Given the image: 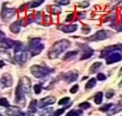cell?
<instances>
[{"mask_svg": "<svg viewBox=\"0 0 122 116\" xmlns=\"http://www.w3.org/2000/svg\"><path fill=\"white\" fill-rule=\"evenodd\" d=\"M44 2V0H32L31 2H30L28 4V7L29 8H34L39 6L40 5H41Z\"/></svg>", "mask_w": 122, "mask_h": 116, "instance_id": "cell-21", "label": "cell"}, {"mask_svg": "<svg viewBox=\"0 0 122 116\" xmlns=\"http://www.w3.org/2000/svg\"><path fill=\"white\" fill-rule=\"evenodd\" d=\"M44 49V45L41 42V39L34 38L31 39L29 43V50L32 56L38 55L39 53L41 52V50Z\"/></svg>", "mask_w": 122, "mask_h": 116, "instance_id": "cell-3", "label": "cell"}, {"mask_svg": "<svg viewBox=\"0 0 122 116\" xmlns=\"http://www.w3.org/2000/svg\"><path fill=\"white\" fill-rule=\"evenodd\" d=\"M111 32L106 31V30H101V31L97 32L95 34L92 35V37L88 38L89 41H102V40H105V39L110 37Z\"/></svg>", "mask_w": 122, "mask_h": 116, "instance_id": "cell-6", "label": "cell"}, {"mask_svg": "<svg viewBox=\"0 0 122 116\" xmlns=\"http://www.w3.org/2000/svg\"><path fill=\"white\" fill-rule=\"evenodd\" d=\"M70 47V42L67 40H60L54 43V45L50 48L49 51V58H56L59 55L65 51L66 49H68Z\"/></svg>", "mask_w": 122, "mask_h": 116, "instance_id": "cell-1", "label": "cell"}, {"mask_svg": "<svg viewBox=\"0 0 122 116\" xmlns=\"http://www.w3.org/2000/svg\"><path fill=\"white\" fill-rule=\"evenodd\" d=\"M14 48H15V60L18 62L19 64H21V65L24 64L27 60V53L25 50H24V47H23V43L16 42V44H15V46Z\"/></svg>", "mask_w": 122, "mask_h": 116, "instance_id": "cell-2", "label": "cell"}, {"mask_svg": "<svg viewBox=\"0 0 122 116\" xmlns=\"http://www.w3.org/2000/svg\"><path fill=\"white\" fill-rule=\"evenodd\" d=\"M18 85L21 87V89L23 90L24 94L30 93V80L27 77H22Z\"/></svg>", "mask_w": 122, "mask_h": 116, "instance_id": "cell-7", "label": "cell"}, {"mask_svg": "<svg viewBox=\"0 0 122 116\" xmlns=\"http://www.w3.org/2000/svg\"><path fill=\"white\" fill-rule=\"evenodd\" d=\"M52 14L53 15H58L59 13H61V8L58 6H52Z\"/></svg>", "mask_w": 122, "mask_h": 116, "instance_id": "cell-31", "label": "cell"}, {"mask_svg": "<svg viewBox=\"0 0 122 116\" xmlns=\"http://www.w3.org/2000/svg\"><path fill=\"white\" fill-rule=\"evenodd\" d=\"M15 102L17 104H22L23 105L25 103V94L23 93L19 85H17L15 89Z\"/></svg>", "mask_w": 122, "mask_h": 116, "instance_id": "cell-8", "label": "cell"}, {"mask_svg": "<svg viewBox=\"0 0 122 116\" xmlns=\"http://www.w3.org/2000/svg\"><path fill=\"white\" fill-rule=\"evenodd\" d=\"M66 110V107L63 109H60V110H57V111H56V112H54V115H60V114H62L63 112H65Z\"/></svg>", "mask_w": 122, "mask_h": 116, "instance_id": "cell-38", "label": "cell"}, {"mask_svg": "<svg viewBox=\"0 0 122 116\" xmlns=\"http://www.w3.org/2000/svg\"><path fill=\"white\" fill-rule=\"evenodd\" d=\"M5 113L8 115H24V113L21 112L17 107H9L5 111Z\"/></svg>", "mask_w": 122, "mask_h": 116, "instance_id": "cell-15", "label": "cell"}, {"mask_svg": "<svg viewBox=\"0 0 122 116\" xmlns=\"http://www.w3.org/2000/svg\"><path fill=\"white\" fill-rule=\"evenodd\" d=\"M4 65H5L4 61H3V60H0V68H2V67H4Z\"/></svg>", "mask_w": 122, "mask_h": 116, "instance_id": "cell-43", "label": "cell"}, {"mask_svg": "<svg viewBox=\"0 0 122 116\" xmlns=\"http://www.w3.org/2000/svg\"><path fill=\"white\" fill-rule=\"evenodd\" d=\"M121 51H122V50H121Z\"/></svg>", "mask_w": 122, "mask_h": 116, "instance_id": "cell-46", "label": "cell"}, {"mask_svg": "<svg viewBox=\"0 0 122 116\" xmlns=\"http://www.w3.org/2000/svg\"><path fill=\"white\" fill-rule=\"evenodd\" d=\"M55 101H56V98L54 96H47L40 101V103H39V107H40V108H44L47 105L54 104Z\"/></svg>", "mask_w": 122, "mask_h": 116, "instance_id": "cell-10", "label": "cell"}, {"mask_svg": "<svg viewBox=\"0 0 122 116\" xmlns=\"http://www.w3.org/2000/svg\"><path fill=\"white\" fill-rule=\"evenodd\" d=\"M102 97H103V94L102 93V92H99V93L96 94L95 96H94V102H95V104H97V105L102 104Z\"/></svg>", "mask_w": 122, "mask_h": 116, "instance_id": "cell-23", "label": "cell"}, {"mask_svg": "<svg viewBox=\"0 0 122 116\" xmlns=\"http://www.w3.org/2000/svg\"><path fill=\"white\" fill-rule=\"evenodd\" d=\"M55 2L58 5H68L70 3V0H55Z\"/></svg>", "mask_w": 122, "mask_h": 116, "instance_id": "cell-29", "label": "cell"}, {"mask_svg": "<svg viewBox=\"0 0 122 116\" xmlns=\"http://www.w3.org/2000/svg\"><path fill=\"white\" fill-rule=\"evenodd\" d=\"M0 105L4 107H8L9 106V102L5 98H0Z\"/></svg>", "mask_w": 122, "mask_h": 116, "instance_id": "cell-27", "label": "cell"}, {"mask_svg": "<svg viewBox=\"0 0 122 116\" xmlns=\"http://www.w3.org/2000/svg\"><path fill=\"white\" fill-rule=\"evenodd\" d=\"M77 90H78V85H75L72 88L70 89V93L76 94V92H77Z\"/></svg>", "mask_w": 122, "mask_h": 116, "instance_id": "cell-36", "label": "cell"}, {"mask_svg": "<svg viewBox=\"0 0 122 116\" xmlns=\"http://www.w3.org/2000/svg\"><path fill=\"white\" fill-rule=\"evenodd\" d=\"M122 58V56L118 52H114L111 54L110 56L107 57V64H112V63H115V62H118L120 61Z\"/></svg>", "mask_w": 122, "mask_h": 116, "instance_id": "cell-12", "label": "cell"}, {"mask_svg": "<svg viewBox=\"0 0 122 116\" xmlns=\"http://www.w3.org/2000/svg\"><path fill=\"white\" fill-rule=\"evenodd\" d=\"M5 38V33L3 32L0 31V40H2V39Z\"/></svg>", "mask_w": 122, "mask_h": 116, "instance_id": "cell-41", "label": "cell"}, {"mask_svg": "<svg viewBox=\"0 0 122 116\" xmlns=\"http://www.w3.org/2000/svg\"><path fill=\"white\" fill-rule=\"evenodd\" d=\"M97 78H98L99 80H101V81H103V80H105V79H106V76H105L103 73H100V74H98Z\"/></svg>", "mask_w": 122, "mask_h": 116, "instance_id": "cell-35", "label": "cell"}, {"mask_svg": "<svg viewBox=\"0 0 122 116\" xmlns=\"http://www.w3.org/2000/svg\"><path fill=\"white\" fill-rule=\"evenodd\" d=\"M40 21H41V13H37V15H36V22L40 23Z\"/></svg>", "mask_w": 122, "mask_h": 116, "instance_id": "cell-40", "label": "cell"}, {"mask_svg": "<svg viewBox=\"0 0 122 116\" xmlns=\"http://www.w3.org/2000/svg\"><path fill=\"white\" fill-rule=\"evenodd\" d=\"M102 64L101 62H95V63H93L91 66V68H90V69H89L90 73H94V72H96V71L102 67Z\"/></svg>", "mask_w": 122, "mask_h": 116, "instance_id": "cell-22", "label": "cell"}, {"mask_svg": "<svg viewBox=\"0 0 122 116\" xmlns=\"http://www.w3.org/2000/svg\"><path fill=\"white\" fill-rule=\"evenodd\" d=\"M1 44H2L5 48L9 49V48H13V47H15V44H16V42L11 41V40H9V39H4V40H2V41H1Z\"/></svg>", "mask_w": 122, "mask_h": 116, "instance_id": "cell-18", "label": "cell"}, {"mask_svg": "<svg viewBox=\"0 0 122 116\" xmlns=\"http://www.w3.org/2000/svg\"><path fill=\"white\" fill-rule=\"evenodd\" d=\"M120 75H122V68H121V69H120Z\"/></svg>", "mask_w": 122, "mask_h": 116, "instance_id": "cell-44", "label": "cell"}, {"mask_svg": "<svg viewBox=\"0 0 122 116\" xmlns=\"http://www.w3.org/2000/svg\"><path fill=\"white\" fill-rule=\"evenodd\" d=\"M111 107H112V104H109V105H104V106H102L100 110H101L102 112H109V110L111 109Z\"/></svg>", "mask_w": 122, "mask_h": 116, "instance_id": "cell-30", "label": "cell"}, {"mask_svg": "<svg viewBox=\"0 0 122 116\" xmlns=\"http://www.w3.org/2000/svg\"><path fill=\"white\" fill-rule=\"evenodd\" d=\"M73 18H74V15H73V14H70V15H68L67 17L66 18V22H70Z\"/></svg>", "mask_w": 122, "mask_h": 116, "instance_id": "cell-39", "label": "cell"}, {"mask_svg": "<svg viewBox=\"0 0 122 116\" xmlns=\"http://www.w3.org/2000/svg\"><path fill=\"white\" fill-rule=\"evenodd\" d=\"M0 83H1L3 88L4 87H10L13 84V78H12L11 75L8 73L4 74L0 79Z\"/></svg>", "mask_w": 122, "mask_h": 116, "instance_id": "cell-9", "label": "cell"}, {"mask_svg": "<svg viewBox=\"0 0 122 116\" xmlns=\"http://www.w3.org/2000/svg\"><path fill=\"white\" fill-rule=\"evenodd\" d=\"M78 5L80 6V7L82 8H86L89 6V2L88 1H83V2H81V3H79L78 4Z\"/></svg>", "mask_w": 122, "mask_h": 116, "instance_id": "cell-34", "label": "cell"}, {"mask_svg": "<svg viewBox=\"0 0 122 116\" xmlns=\"http://www.w3.org/2000/svg\"><path fill=\"white\" fill-rule=\"evenodd\" d=\"M59 30L65 32H73L76 31L77 29V25L76 24H70V25H60L58 26Z\"/></svg>", "mask_w": 122, "mask_h": 116, "instance_id": "cell-14", "label": "cell"}, {"mask_svg": "<svg viewBox=\"0 0 122 116\" xmlns=\"http://www.w3.org/2000/svg\"><path fill=\"white\" fill-rule=\"evenodd\" d=\"M83 113L82 111L80 110H72V111H70V112L67 113V115L68 116H72V115H81Z\"/></svg>", "mask_w": 122, "mask_h": 116, "instance_id": "cell-26", "label": "cell"}, {"mask_svg": "<svg viewBox=\"0 0 122 116\" xmlns=\"http://www.w3.org/2000/svg\"><path fill=\"white\" fill-rule=\"evenodd\" d=\"M95 85H96V79L95 78H91V79L87 82V84H86V85H85V87H86L87 89H90V88H92Z\"/></svg>", "mask_w": 122, "mask_h": 116, "instance_id": "cell-25", "label": "cell"}, {"mask_svg": "<svg viewBox=\"0 0 122 116\" xmlns=\"http://www.w3.org/2000/svg\"><path fill=\"white\" fill-rule=\"evenodd\" d=\"M77 77H78V75H77V73H76V72H73V71H71V72H68L67 74H66V75H65V79L68 82V83H71V82L76 81V79H77Z\"/></svg>", "mask_w": 122, "mask_h": 116, "instance_id": "cell-17", "label": "cell"}, {"mask_svg": "<svg viewBox=\"0 0 122 116\" xmlns=\"http://www.w3.org/2000/svg\"><path fill=\"white\" fill-rule=\"evenodd\" d=\"M113 95H114V91H113V90H110V91H108L106 94L107 98H111Z\"/></svg>", "mask_w": 122, "mask_h": 116, "instance_id": "cell-37", "label": "cell"}, {"mask_svg": "<svg viewBox=\"0 0 122 116\" xmlns=\"http://www.w3.org/2000/svg\"><path fill=\"white\" fill-rule=\"evenodd\" d=\"M22 25H23V20H19V21H16L14 22L10 25V31L14 33H18L20 32V29L22 27Z\"/></svg>", "mask_w": 122, "mask_h": 116, "instance_id": "cell-13", "label": "cell"}, {"mask_svg": "<svg viewBox=\"0 0 122 116\" xmlns=\"http://www.w3.org/2000/svg\"><path fill=\"white\" fill-rule=\"evenodd\" d=\"M30 72H31V74L35 77H37V78H42V77H47L51 72V69L41 66L34 65V66H32L30 68Z\"/></svg>", "mask_w": 122, "mask_h": 116, "instance_id": "cell-4", "label": "cell"}, {"mask_svg": "<svg viewBox=\"0 0 122 116\" xmlns=\"http://www.w3.org/2000/svg\"><path fill=\"white\" fill-rule=\"evenodd\" d=\"M15 8H7L5 5H3L2 11H1V18L5 22H7L9 20L13 18V16L15 15Z\"/></svg>", "mask_w": 122, "mask_h": 116, "instance_id": "cell-5", "label": "cell"}, {"mask_svg": "<svg viewBox=\"0 0 122 116\" xmlns=\"http://www.w3.org/2000/svg\"><path fill=\"white\" fill-rule=\"evenodd\" d=\"M78 15H79V17H80V18H84V16H84V15H85L84 13H79Z\"/></svg>", "mask_w": 122, "mask_h": 116, "instance_id": "cell-42", "label": "cell"}, {"mask_svg": "<svg viewBox=\"0 0 122 116\" xmlns=\"http://www.w3.org/2000/svg\"><path fill=\"white\" fill-rule=\"evenodd\" d=\"M119 86H122V82L120 83V84H119Z\"/></svg>", "mask_w": 122, "mask_h": 116, "instance_id": "cell-45", "label": "cell"}, {"mask_svg": "<svg viewBox=\"0 0 122 116\" xmlns=\"http://www.w3.org/2000/svg\"><path fill=\"white\" fill-rule=\"evenodd\" d=\"M79 107L83 109H88L91 107V105L89 103H87V102H84V103H82V104L79 105Z\"/></svg>", "mask_w": 122, "mask_h": 116, "instance_id": "cell-33", "label": "cell"}, {"mask_svg": "<svg viewBox=\"0 0 122 116\" xmlns=\"http://www.w3.org/2000/svg\"><path fill=\"white\" fill-rule=\"evenodd\" d=\"M0 58H4L5 59H7V60H9V61L12 60L11 56L7 52L6 48H5V47H0Z\"/></svg>", "mask_w": 122, "mask_h": 116, "instance_id": "cell-19", "label": "cell"}, {"mask_svg": "<svg viewBox=\"0 0 122 116\" xmlns=\"http://www.w3.org/2000/svg\"><path fill=\"white\" fill-rule=\"evenodd\" d=\"M33 89H34V92L35 94H37V95H39V94L41 92V85H34V87H33Z\"/></svg>", "mask_w": 122, "mask_h": 116, "instance_id": "cell-32", "label": "cell"}, {"mask_svg": "<svg viewBox=\"0 0 122 116\" xmlns=\"http://www.w3.org/2000/svg\"><path fill=\"white\" fill-rule=\"evenodd\" d=\"M69 101H70V98L69 97H65V98H62L59 102H58V105H66V104H68Z\"/></svg>", "mask_w": 122, "mask_h": 116, "instance_id": "cell-28", "label": "cell"}, {"mask_svg": "<svg viewBox=\"0 0 122 116\" xmlns=\"http://www.w3.org/2000/svg\"><path fill=\"white\" fill-rule=\"evenodd\" d=\"M122 50V44H118V45H113V46H110L104 49L101 54V57H106L109 53H111L112 51L115 50Z\"/></svg>", "mask_w": 122, "mask_h": 116, "instance_id": "cell-11", "label": "cell"}, {"mask_svg": "<svg viewBox=\"0 0 122 116\" xmlns=\"http://www.w3.org/2000/svg\"><path fill=\"white\" fill-rule=\"evenodd\" d=\"M77 54H78V51H76V50H74V51H69V52H67V53L65 55L64 59H65V60H71V59H73L74 58H76V56Z\"/></svg>", "mask_w": 122, "mask_h": 116, "instance_id": "cell-20", "label": "cell"}, {"mask_svg": "<svg viewBox=\"0 0 122 116\" xmlns=\"http://www.w3.org/2000/svg\"><path fill=\"white\" fill-rule=\"evenodd\" d=\"M93 54V50H92L91 48L89 47H85L84 50H83V54H82V57H81V59H86V58H89L90 57H92Z\"/></svg>", "mask_w": 122, "mask_h": 116, "instance_id": "cell-16", "label": "cell"}, {"mask_svg": "<svg viewBox=\"0 0 122 116\" xmlns=\"http://www.w3.org/2000/svg\"><path fill=\"white\" fill-rule=\"evenodd\" d=\"M36 108H37V101L32 100L30 103V105H29V111H30V112H36Z\"/></svg>", "mask_w": 122, "mask_h": 116, "instance_id": "cell-24", "label": "cell"}]
</instances>
